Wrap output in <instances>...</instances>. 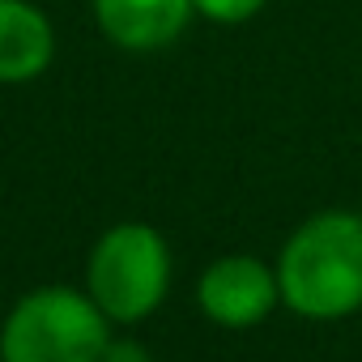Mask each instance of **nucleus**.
<instances>
[{"instance_id": "nucleus-8", "label": "nucleus", "mask_w": 362, "mask_h": 362, "mask_svg": "<svg viewBox=\"0 0 362 362\" xmlns=\"http://www.w3.org/2000/svg\"><path fill=\"white\" fill-rule=\"evenodd\" d=\"M98 362H153V354L141 341H132V337H111Z\"/></svg>"}, {"instance_id": "nucleus-2", "label": "nucleus", "mask_w": 362, "mask_h": 362, "mask_svg": "<svg viewBox=\"0 0 362 362\" xmlns=\"http://www.w3.org/2000/svg\"><path fill=\"white\" fill-rule=\"evenodd\" d=\"M111 320L77 286H39L0 320V362H98Z\"/></svg>"}, {"instance_id": "nucleus-1", "label": "nucleus", "mask_w": 362, "mask_h": 362, "mask_svg": "<svg viewBox=\"0 0 362 362\" xmlns=\"http://www.w3.org/2000/svg\"><path fill=\"white\" fill-rule=\"evenodd\" d=\"M281 307L332 324L362 311V214L320 209L290 230L277 252Z\"/></svg>"}, {"instance_id": "nucleus-7", "label": "nucleus", "mask_w": 362, "mask_h": 362, "mask_svg": "<svg viewBox=\"0 0 362 362\" xmlns=\"http://www.w3.org/2000/svg\"><path fill=\"white\" fill-rule=\"evenodd\" d=\"M269 0H192V9L201 22H214V26H243L252 22Z\"/></svg>"}, {"instance_id": "nucleus-6", "label": "nucleus", "mask_w": 362, "mask_h": 362, "mask_svg": "<svg viewBox=\"0 0 362 362\" xmlns=\"http://www.w3.org/2000/svg\"><path fill=\"white\" fill-rule=\"evenodd\" d=\"M56 60V26L35 0H0V86L39 81Z\"/></svg>"}, {"instance_id": "nucleus-5", "label": "nucleus", "mask_w": 362, "mask_h": 362, "mask_svg": "<svg viewBox=\"0 0 362 362\" xmlns=\"http://www.w3.org/2000/svg\"><path fill=\"white\" fill-rule=\"evenodd\" d=\"M90 13L98 35L128 56L166 52L197 22L192 0H90Z\"/></svg>"}, {"instance_id": "nucleus-3", "label": "nucleus", "mask_w": 362, "mask_h": 362, "mask_svg": "<svg viewBox=\"0 0 362 362\" xmlns=\"http://www.w3.org/2000/svg\"><path fill=\"white\" fill-rule=\"evenodd\" d=\"M170 247L149 222L107 226L86 256V294L119 328L149 320L170 294Z\"/></svg>"}, {"instance_id": "nucleus-4", "label": "nucleus", "mask_w": 362, "mask_h": 362, "mask_svg": "<svg viewBox=\"0 0 362 362\" xmlns=\"http://www.w3.org/2000/svg\"><path fill=\"white\" fill-rule=\"evenodd\" d=\"M197 307L218 328H256L281 307L277 269L256 256H218L197 277Z\"/></svg>"}]
</instances>
